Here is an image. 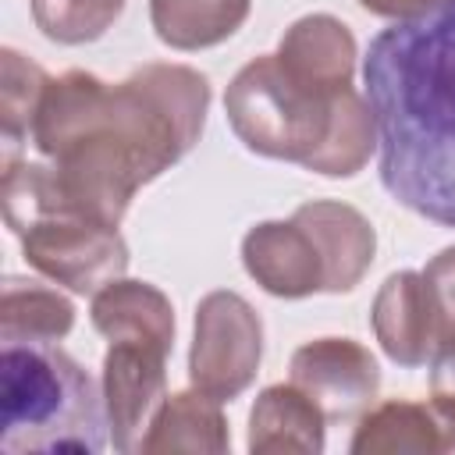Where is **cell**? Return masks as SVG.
I'll use <instances>...</instances> for the list:
<instances>
[{
    "instance_id": "17",
    "label": "cell",
    "mask_w": 455,
    "mask_h": 455,
    "mask_svg": "<svg viewBox=\"0 0 455 455\" xmlns=\"http://www.w3.org/2000/svg\"><path fill=\"white\" fill-rule=\"evenodd\" d=\"M249 7L252 0H149V21L164 46L192 53L231 39Z\"/></svg>"
},
{
    "instance_id": "4",
    "label": "cell",
    "mask_w": 455,
    "mask_h": 455,
    "mask_svg": "<svg viewBox=\"0 0 455 455\" xmlns=\"http://www.w3.org/2000/svg\"><path fill=\"white\" fill-rule=\"evenodd\" d=\"M334 100L313 96L284 75L277 53H263L242 64L228 82L224 114L249 153L306 167L327 139Z\"/></svg>"
},
{
    "instance_id": "8",
    "label": "cell",
    "mask_w": 455,
    "mask_h": 455,
    "mask_svg": "<svg viewBox=\"0 0 455 455\" xmlns=\"http://www.w3.org/2000/svg\"><path fill=\"white\" fill-rule=\"evenodd\" d=\"M291 384H299L327 416V423L359 419L380 391L373 352L352 338H313L291 352Z\"/></svg>"
},
{
    "instance_id": "1",
    "label": "cell",
    "mask_w": 455,
    "mask_h": 455,
    "mask_svg": "<svg viewBox=\"0 0 455 455\" xmlns=\"http://www.w3.org/2000/svg\"><path fill=\"white\" fill-rule=\"evenodd\" d=\"M206 110L210 82L188 64L149 60L114 85L78 68L50 78L28 139L43 160L4 164L7 228L39 217L117 228L135 192L192 153Z\"/></svg>"
},
{
    "instance_id": "18",
    "label": "cell",
    "mask_w": 455,
    "mask_h": 455,
    "mask_svg": "<svg viewBox=\"0 0 455 455\" xmlns=\"http://www.w3.org/2000/svg\"><path fill=\"white\" fill-rule=\"evenodd\" d=\"M75 327V306L60 288L43 281L7 277L0 295V341H60Z\"/></svg>"
},
{
    "instance_id": "20",
    "label": "cell",
    "mask_w": 455,
    "mask_h": 455,
    "mask_svg": "<svg viewBox=\"0 0 455 455\" xmlns=\"http://www.w3.org/2000/svg\"><path fill=\"white\" fill-rule=\"evenodd\" d=\"M46 85H50V75L36 60L18 53L14 46L0 50V132L7 146L4 160H14V146L32 139V121Z\"/></svg>"
},
{
    "instance_id": "21",
    "label": "cell",
    "mask_w": 455,
    "mask_h": 455,
    "mask_svg": "<svg viewBox=\"0 0 455 455\" xmlns=\"http://www.w3.org/2000/svg\"><path fill=\"white\" fill-rule=\"evenodd\" d=\"M124 0H32L36 28L60 46H85L107 36L121 18Z\"/></svg>"
},
{
    "instance_id": "9",
    "label": "cell",
    "mask_w": 455,
    "mask_h": 455,
    "mask_svg": "<svg viewBox=\"0 0 455 455\" xmlns=\"http://www.w3.org/2000/svg\"><path fill=\"white\" fill-rule=\"evenodd\" d=\"M370 327L384 355L405 370L430 363L441 341V316L423 270H395L373 295Z\"/></svg>"
},
{
    "instance_id": "5",
    "label": "cell",
    "mask_w": 455,
    "mask_h": 455,
    "mask_svg": "<svg viewBox=\"0 0 455 455\" xmlns=\"http://www.w3.org/2000/svg\"><path fill=\"white\" fill-rule=\"evenodd\" d=\"M263 320L238 291H210L196 306V331L188 348L192 387L217 402H235L259 373Z\"/></svg>"
},
{
    "instance_id": "11",
    "label": "cell",
    "mask_w": 455,
    "mask_h": 455,
    "mask_svg": "<svg viewBox=\"0 0 455 455\" xmlns=\"http://www.w3.org/2000/svg\"><path fill=\"white\" fill-rule=\"evenodd\" d=\"M355 57L359 50L352 28L323 11L291 21L277 43V60L284 75L323 100H334L338 92L352 89Z\"/></svg>"
},
{
    "instance_id": "7",
    "label": "cell",
    "mask_w": 455,
    "mask_h": 455,
    "mask_svg": "<svg viewBox=\"0 0 455 455\" xmlns=\"http://www.w3.org/2000/svg\"><path fill=\"white\" fill-rule=\"evenodd\" d=\"M167 348L153 341H110L100 370L110 444L139 451L156 409L167 398Z\"/></svg>"
},
{
    "instance_id": "14",
    "label": "cell",
    "mask_w": 455,
    "mask_h": 455,
    "mask_svg": "<svg viewBox=\"0 0 455 455\" xmlns=\"http://www.w3.org/2000/svg\"><path fill=\"white\" fill-rule=\"evenodd\" d=\"M213 395L188 387L164 398L139 451L142 455H228L231 430Z\"/></svg>"
},
{
    "instance_id": "15",
    "label": "cell",
    "mask_w": 455,
    "mask_h": 455,
    "mask_svg": "<svg viewBox=\"0 0 455 455\" xmlns=\"http://www.w3.org/2000/svg\"><path fill=\"white\" fill-rule=\"evenodd\" d=\"M89 320L107 341H153L167 352L174 348V306L149 281L117 277L103 284L92 295Z\"/></svg>"
},
{
    "instance_id": "24",
    "label": "cell",
    "mask_w": 455,
    "mask_h": 455,
    "mask_svg": "<svg viewBox=\"0 0 455 455\" xmlns=\"http://www.w3.org/2000/svg\"><path fill=\"white\" fill-rule=\"evenodd\" d=\"M370 14L377 18H387V21H405V18H416V14H427L448 0H359Z\"/></svg>"
},
{
    "instance_id": "6",
    "label": "cell",
    "mask_w": 455,
    "mask_h": 455,
    "mask_svg": "<svg viewBox=\"0 0 455 455\" xmlns=\"http://www.w3.org/2000/svg\"><path fill=\"white\" fill-rule=\"evenodd\" d=\"M25 263L75 295H96L124 277L128 242L117 228L85 217H39L18 231Z\"/></svg>"
},
{
    "instance_id": "19",
    "label": "cell",
    "mask_w": 455,
    "mask_h": 455,
    "mask_svg": "<svg viewBox=\"0 0 455 455\" xmlns=\"http://www.w3.org/2000/svg\"><path fill=\"white\" fill-rule=\"evenodd\" d=\"M373 153H377V117L370 100L352 85L334 100L327 139L309 156L306 171L323 178H352L370 164Z\"/></svg>"
},
{
    "instance_id": "23",
    "label": "cell",
    "mask_w": 455,
    "mask_h": 455,
    "mask_svg": "<svg viewBox=\"0 0 455 455\" xmlns=\"http://www.w3.org/2000/svg\"><path fill=\"white\" fill-rule=\"evenodd\" d=\"M430 395L455 398V334H444L430 355Z\"/></svg>"
},
{
    "instance_id": "13",
    "label": "cell",
    "mask_w": 455,
    "mask_h": 455,
    "mask_svg": "<svg viewBox=\"0 0 455 455\" xmlns=\"http://www.w3.org/2000/svg\"><path fill=\"white\" fill-rule=\"evenodd\" d=\"M252 455H320L327 444V416L299 384H270L249 409Z\"/></svg>"
},
{
    "instance_id": "10",
    "label": "cell",
    "mask_w": 455,
    "mask_h": 455,
    "mask_svg": "<svg viewBox=\"0 0 455 455\" xmlns=\"http://www.w3.org/2000/svg\"><path fill=\"white\" fill-rule=\"evenodd\" d=\"M242 267L274 299H306L327 284L323 256L295 217L249 228L242 238Z\"/></svg>"
},
{
    "instance_id": "16",
    "label": "cell",
    "mask_w": 455,
    "mask_h": 455,
    "mask_svg": "<svg viewBox=\"0 0 455 455\" xmlns=\"http://www.w3.org/2000/svg\"><path fill=\"white\" fill-rule=\"evenodd\" d=\"M348 451L352 455H434V451H444L441 423H437L430 398L427 402L387 398L380 405H370L355 423Z\"/></svg>"
},
{
    "instance_id": "12",
    "label": "cell",
    "mask_w": 455,
    "mask_h": 455,
    "mask_svg": "<svg viewBox=\"0 0 455 455\" xmlns=\"http://www.w3.org/2000/svg\"><path fill=\"white\" fill-rule=\"evenodd\" d=\"M291 217L313 235V242L323 256V270H327L323 291H331V295L352 291L366 277V270L373 267V256H377L373 224L355 206L338 203V199L302 203Z\"/></svg>"
},
{
    "instance_id": "2",
    "label": "cell",
    "mask_w": 455,
    "mask_h": 455,
    "mask_svg": "<svg viewBox=\"0 0 455 455\" xmlns=\"http://www.w3.org/2000/svg\"><path fill=\"white\" fill-rule=\"evenodd\" d=\"M363 82L384 192L416 217L455 228V0L380 28Z\"/></svg>"
},
{
    "instance_id": "22",
    "label": "cell",
    "mask_w": 455,
    "mask_h": 455,
    "mask_svg": "<svg viewBox=\"0 0 455 455\" xmlns=\"http://www.w3.org/2000/svg\"><path fill=\"white\" fill-rule=\"evenodd\" d=\"M423 277L430 284V295L441 316V338L455 334V245L430 256V263L423 267Z\"/></svg>"
},
{
    "instance_id": "3",
    "label": "cell",
    "mask_w": 455,
    "mask_h": 455,
    "mask_svg": "<svg viewBox=\"0 0 455 455\" xmlns=\"http://www.w3.org/2000/svg\"><path fill=\"white\" fill-rule=\"evenodd\" d=\"M0 451L53 455L103 451L110 427L103 387L57 341H14L0 352Z\"/></svg>"
}]
</instances>
